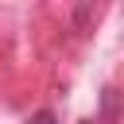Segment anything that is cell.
Masks as SVG:
<instances>
[{"mask_svg": "<svg viewBox=\"0 0 124 124\" xmlns=\"http://www.w3.org/2000/svg\"><path fill=\"white\" fill-rule=\"evenodd\" d=\"M120 112H124V101H120V89L105 85V89H101V108H97L93 124H120Z\"/></svg>", "mask_w": 124, "mask_h": 124, "instance_id": "cell-1", "label": "cell"}, {"mask_svg": "<svg viewBox=\"0 0 124 124\" xmlns=\"http://www.w3.org/2000/svg\"><path fill=\"white\" fill-rule=\"evenodd\" d=\"M97 16H101V8H97V4L70 8V31H89V27L97 23Z\"/></svg>", "mask_w": 124, "mask_h": 124, "instance_id": "cell-2", "label": "cell"}, {"mask_svg": "<svg viewBox=\"0 0 124 124\" xmlns=\"http://www.w3.org/2000/svg\"><path fill=\"white\" fill-rule=\"evenodd\" d=\"M27 124H58V112H54V108H39Z\"/></svg>", "mask_w": 124, "mask_h": 124, "instance_id": "cell-3", "label": "cell"}]
</instances>
